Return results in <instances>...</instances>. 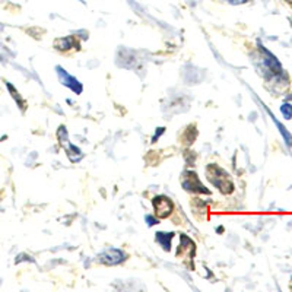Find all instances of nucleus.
Here are the masks:
<instances>
[{"instance_id":"obj_3","label":"nucleus","mask_w":292,"mask_h":292,"mask_svg":"<svg viewBox=\"0 0 292 292\" xmlns=\"http://www.w3.org/2000/svg\"><path fill=\"white\" fill-rule=\"evenodd\" d=\"M156 240L164 246L165 250H169V244H171V240H172V234H167V232H158L156 234Z\"/></svg>"},{"instance_id":"obj_5","label":"nucleus","mask_w":292,"mask_h":292,"mask_svg":"<svg viewBox=\"0 0 292 292\" xmlns=\"http://www.w3.org/2000/svg\"><path fill=\"white\" fill-rule=\"evenodd\" d=\"M289 2H291V3H292V0H289Z\"/></svg>"},{"instance_id":"obj_1","label":"nucleus","mask_w":292,"mask_h":292,"mask_svg":"<svg viewBox=\"0 0 292 292\" xmlns=\"http://www.w3.org/2000/svg\"><path fill=\"white\" fill-rule=\"evenodd\" d=\"M153 208H155L156 215L159 218H167L168 215L171 213V210H172V203L169 202V199L161 196V197H156L153 200Z\"/></svg>"},{"instance_id":"obj_4","label":"nucleus","mask_w":292,"mask_h":292,"mask_svg":"<svg viewBox=\"0 0 292 292\" xmlns=\"http://www.w3.org/2000/svg\"><path fill=\"white\" fill-rule=\"evenodd\" d=\"M280 111L283 112V115H285L286 119H291L292 117V107L291 105H288V104H285V105L280 108Z\"/></svg>"},{"instance_id":"obj_2","label":"nucleus","mask_w":292,"mask_h":292,"mask_svg":"<svg viewBox=\"0 0 292 292\" xmlns=\"http://www.w3.org/2000/svg\"><path fill=\"white\" fill-rule=\"evenodd\" d=\"M195 181L197 180V177H196V174L193 172H189V174H186V181H184V186L187 187V189H190L193 184H195ZM197 187H200V189H197V192H203V193H208V190L206 189H202L203 186L200 184V183H197Z\"/></svg>"}]
</instances>
